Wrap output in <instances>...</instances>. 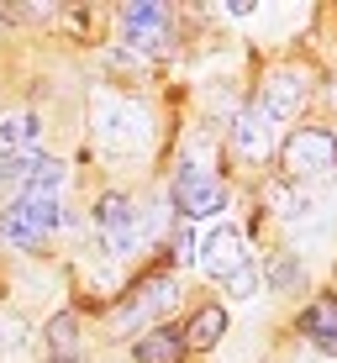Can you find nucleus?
Masks as SVG:
<instances>
[{
  "label": "nucleus",
  "instance_id": "3",
  "mask_svg": "<svg viewBox=\"0 0 337 363\" xmlns=\"http://www.w3.org/2000/svg\"><path fill=\"white\" fill-rule=\"evenodd\" d=\"M169 200L179 216H216L221 206H227V184H221V174H211L201 164H179L174 169V184H169Z\"/></svg>",
  "mask_w": 337,
  "mask_h": 363
},
{
  "label": "nucleus",
  "instance_id": "6",
  "mask_svg": "<svg viewBox=\"0 0 337 363\" xmlns=\"http://www.w3.org/2000/svg\"><path fill=\"white\" fill-rule=\"evenodd\" d=\"M121 27H127V43L132 48H164L169 43V6H158V0H132L127 11H121Z\"/></svg>",
  "mask_w": 337,
  "mask_h": 363
},
{
  "label": "nucleus",
  "instance_id": "15",
  "mask_svg": "<svg viewBox=\"0 0 337 363\" xmlns=\"http://www.w3.org/2000/svg\"><path fill=\"white\" fill-rule=\"evenodd\" d=\"M190 247H195V237H190V227H179V232H174V264H184V258H190Z\"/></svg>",
  "mask_w": 337,
  "mask_h": 363
},
{
  "label": "nucleus",
  "instance_id": "10",
  "mask_svg": "<svg viewBox=\"0 0 337 363\" xmlns=\"http://www.w3.org/2000/svg\"><path fill=\"white\" fill-rule=\"evenodd\" d=\"M43 137L32 111H16V116H0V158H21L27 147Z\"/></svg>",
  "mask_w": 337,
  "mask_h": 363
},
{
  "label": "nucleus",
  "instance_id": "11",
  "mask_svg": "<svg viewBox=\"0 0 337 363\" xmlns=\"http://www.w3.org/2000/svg\"><path fill=\"white\" fill-rule=\"evenodd\" d=\"M179 332H184V347H216L221 337H227V311L221 306H201Z\"/></svg>",
  "mask_w": 337,
  "mask_h": 363
},
{
  "label": "nucleus",
  "instance_id": "14",
  "mask_svg": "<svg viewBox=\"0 0 337 363\" xmlns=\"http://www.w3.org/2000/svg\"><path fill=\"white\" fill-rule=\"evenodd\" d=\"M295 279H301V264H290V258H274V290H290Z\"/></svg>",
  "mask_w": 337,
  "mask_h": 363
},
{
  "label": "nucleus",
  "instance_id": "7",
  "mask_svg": "<svg viewBox=\"0 0 337 363\" xmlns=\"http://www.w3.org/2000/svg\"><path fill=\"white\" fill-rule=\"evenodd\" d=\"M301 337H311V347L316 353H332L337 358V295H316L311 306L301 311Z\"/></svg>",
  "mask_w": 337,
  "mask_h": 363
},
{
  "label": "nucleus",
  "instance_id": "9",
  "mask_svg": "<svg viewBox=\"0 0 337 363\" xmlns=\"http://www.w3.org/2000/svg\"><path fill=\"white\" fill-rule=\"evenodd\" d=\"M232 147L243 158H253V164L269 153V116L264 111H243V116L232 121Z\"/></svg>",
  "mask_w": 337,
  "mask_h": 363
},
{
  "label": "nucleus",
  "instance_id": "12",
  "mask_svg": "<svg viewBox=\"0 0 337 363\" xmlns=\"http://www.w3.org/2000/svg\"><path fill=\"white\" fill-rule=\"evenodd\" d=\"M301 100H306V84L295 79V74H274V79H269V100H264V116L290 121L295 111H301Z\"/></svg>",
  "mask_w": 337,
  "mask_h": 363
},
{
  "label": "nucleus",
  "instance_id": "2",
  "mask_svg": "<svg viewBox=\"0 0 337 363\" xmlns=\"http://www.w3.org/2000/svg\"><path fill=\"white\" fill-rule=\"evenodd\" d=\"M280 164L290 179H327L337 169V132L327 127H295L280 147Z\"/></svg>",
  "mask_w": 337,
  "mask_h": 363
},
{
  "label": "nucleus",
  "instance_id": "8",
  "mask_svg": "<svg viewBox=\"0 0 337 363\" xmlns=\"http://www.w3.org/2000/svg\"><path fill=\"white\" fill-rule=\"evenodd\" d=\"M184 332L179 327H153V332H143L132 342V358L137 363H184Z\"/></svg>",
  "mask_w": 337,
  "mask_h": 363
},
{
  "label": "nucleus",
  "instance_id": "13",
  "mask_svg": "<svg viewBox=\"0 0 337 363\" xmlns=\"http://www.w3.org/2000/svg\"><path fill=\"white\" fill-rule=\"evenodd\" d=\"M132 121H143L132 106H106L101 111V137L111 147H132V143H143V132H132Z\"/></svg>",
  "mask_w": 337,
  "mask_h": 363
},
{
  "label": "nucleus",
  "instance_id": "5",
  "mask_svg": "<svg viewBox=\"0 0 337 363\" xmlns=\"http://www.w3.org/2000/svg\"><path fill=\"white\" fill-rule=\"evenodd\" d=\"M201 269L206 279H232V274L248 269V247H243V232L237 227H216L201 242Z\"/></svg>",
  "mask_w": 337,
  "mask_h": 363
},
{
  "label": "nucleus",
  "instance_id": "16",
  "mask_svg": "<svg viewBox=\"0 0 337 363\" xmlns=\"http://www.w3.org/2000/svg\"><path fill=\"white\" fill-rule=\"evenodd\" d=\"M227 284H232L237 295H253V290H258V274H253V269H243V274H232Z\"/></svg>",
  "mask_w": 337,
  "mask_h": 363
},
{
  "label": "nucleus",
  "instance_id": "4",
  "mask_svg": "<svg viewBox=\"0 0 337 363\" xmlns=\"http://www.w3.org/2000/svg\"><path fill=\"white\" fill-rule=\"evenodd\" d=\"M95 232H101V242H106V253L111 258H127L137 253V206L127 195H101L95 200Z\"/></svg>",
  "mask_w": 337,
  "mask_h": 363
},
{
  "label": "nucleus",
  "instance_id": "1",
  "mask_svg": "<svg viewBox=\"0 0 337 363\" xmlns=\"http://www.w3.org/2000/svg\"><path fill=\"white\" fill-rule=\"evenodd\" d=\"M58 221L64 216H58L53 195H16L0 211V237H6L11 247H21V253H37V247L58 232Z\"/></svg>",
  "mask_w": 337,
  "mask_h": 363
}]
</instances>
